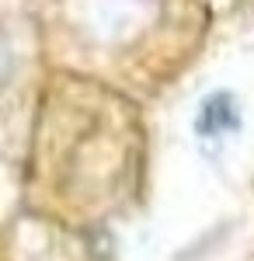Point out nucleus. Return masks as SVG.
I'll return each mask as SVG.
<instances>
[{
	"label": "nucleus",
	"instance_id": "f257e3e1",
	"mask_svg": "<svg viewBox=\"0 0 254 261\" xmlns=\"http://www.w3.org/2000/svg\"><path fill=\"white\" fill-rule=\"evenodd\" d=\"M237 101L230 94H213V98L202 105V112H198V133L202 136H219V133H230L237 129Z\"/></svg>",
	"mask_w": 254,
	"mask_h": 261
}]
</instances>
